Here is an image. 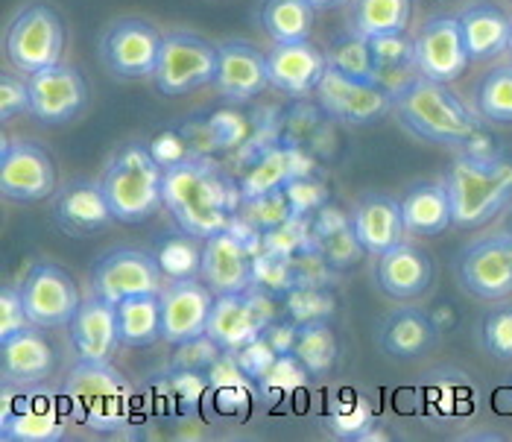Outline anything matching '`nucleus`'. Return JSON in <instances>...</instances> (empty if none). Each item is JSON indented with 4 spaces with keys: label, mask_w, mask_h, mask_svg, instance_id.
<instances>
[{
    "label": "nucleus",
    "mask_w": 512,
    "mask_h": 442,
    "mask_svg": "<svg viewBox=\"0 0 512 442\" xmlns=\"http://www.w3.org/2000/svg\"><path fill=\"white\" fill-rule=\"evenodd\" d=\"M322 109L343 123L366 126V123L384 121L393 112V94L381 88L378 82L349 77L328 65L325 77L316 85Z\"/></svg>",
    "instance_id": "nucleus-10"
},
{
    "label": "nucleus",
    "mask_w": 512,
    "mask_h": 442,
    "mask_svg": "<svg viewBox=\"0 0 512 442\" xmlns=\"http://www.w3.org/2000/svg\"><path fill=\"white\" fill-rule=\"evenodd\" d=\"M30 112V82L27 74H18L15 68L0 77V118L9 123L18 115Z\"/></svg>",
    "instance_id": "nucleus-39"
},
{
    "label": "nucleus",
    "mask_w": 512,
    "mask_h": 442,
    "mask_svg": "<svg viewBox=\"0 0 512 442\" xmlns=\"http://www.w3.org/2000/svg\"><path fill=\"white\" fill-rule=\"evenodd\" d=\"M132 390L126 378L109 363L79 361L65 381V402L74 419L94 431H118L129 416Z\"/></svg>",
    "instance_id": "nucleus-5"
},
{
    "label": "nucleus",
    "mask_w": 512,
    "mask_h": 442,
    "mask_svg": "<svg viewBox=\"0 0 512 442\" xmlns=\"http://www.w3.org/2000/svg\"><path fill=\"white\" fill-rule=\"evenodd\" d=\"M369 53H372V82H378L390 94L401 91L413 77H419L416 47L407 33L369 39Z\"/></svg>",
    "instance_id": "nucleus-28"
},
{
    "label": "nucleus",
    "mask_w": 512,
    "mask_h": 442,
    "mask_svg": "<svg viewBox=\"0 0 512 442\" xmlns=\"http://www.w3.org/2000/svg\"><path fill=\"white\" fill-rule=\"evenodd\" d=\"M30 82V115L44 126H62L82 115L88 106V82L71 65H50L27 77Z\"/></svg>",
    "instance_id": "nucleus-15"
},
{
    "label": "nucleus",
    "mask_w": 512,
    "mask_h": 442,
    "mask_svg": "<svg viewBox=\"0 0 512 442\" xmlns=\"http://www.w3.org/2000/svg\"><path fill=\"white\" fill-rule=\"evenodd\" d=\"M161 299V340L170 346H188L208 331L214 308V290L197 279H170Z\"/></svg>",
    "instance_id": "nucleus-12"
},
{
    "label": "nucleus",
    "mask_w": 512,
    "mask_h": 442,
    "mask_svg": "<svg viewBox=\"0 0 512 442\" xmlns=\"http://www.w3.org/2000/svg\"><path fill=\"white\" fill-rule=\"evenodd\" d=\"M65 434V425L59 416L50 410L36 407H21V410H6L0 416V437L6 442H50Z\"/></svg>",
    "instance_id": "nucleus-34"
},
{
    "label": "nucleus",
    "mask_w": 512,
    "mask_h": 442,
    "mask_svg": "<svg viewBox=\"0 0 512 442\" xmlns=\"http://www.w3.org/2000/svg\"><path fill=\"white\" fill-rule=\"evenodd\" d=\"M199 279L214 290V296L249 290L255 284V258H252L249 243L235 235L232 229H223V232L205 238Z\"/></svg>",
    "instance_id": "nucleus-18"
},
{
    "label": "nucleus",
    "mask_w": 512,
    "mask_h": 442,
    "mask_svg": "<svg viewBox=\"0 0 512 442\" xmlns=\"http://www.w3.org/2000/svg\"><path fill=\"white\" fill-rule=\"evenodd\" d=\"M273 325V308L258 290H237L214 296L205 337L226 355H237L252 346Z\"/></svg>",
    "instance_id": "nucleus-8"
},
{
    "label": "nucleus",
    "mask_w": 512,
    "mask_h": 442,
    "mask_svg": "<svg viewBox=\"0 0 512 442\" xmlns=\"http://www.w3.org/2000/svg\"><path fill=\"white\" fill-rule=\"evenodd\" d=\"M349 229L363 252H387L393 243L404 241L407 232L401 217V200H393L387 194H366L349 214Z\"/></svg>",
    "instance_id": "nucleus-24"
},
{
    "label": "nucleus",
    "mask_w": 512,
    "mask_h": 442,
    "mask_svg": "<svg viewBox=\"0 0 512 442\" xmlns=\"http://www.w3.org/2000/svg\"><path fill=\"white\" fill-rule=\"evenodd\" d=\"M416 47V68L422 77L436 82L460 80L469 68V53L463 44L460 18L439 15L431 18L413 39Z\"/></svg>",
    "instance_id": "nucleus-17"
},
{
    "label": "nucleus",
    "mask_w": 512,
    "mask_h": 442,
    "mask_svg": "<svg viewBox=\"0 0 512 442\" xmlns=\"http://www.w3.org/2000/svg\"><path fill=\"white\" fill-rule=\"evenodd\" d=\"M460 282L486 302L512 296V235H492L472 243L460 258Z\"/></svg>",
    "instance_id": "nucleus-16"
},
{
    "label": "nucleus",
    "mask_w": 512,
    "mask_h": 442,
    "mask_svg": "<svg viewBox=\"0 0 512 442\" xmlns=\"http://www.w3.org/2000/svg\"><path fill=\"white\" fill-rule=\"evenodd\" d=\"M410 15V0H352V30L366 39L407 33Z\"/></svg>",
    "instance_id": "nucleus-32"
},
{
    "label": "nucleus",
    "mask_w": 512,
    "mask_h": 442,
    "mask_svg": "<svg viewBox=\"0 0 512 442\" xmlns=\"http://www.w3.org/2000/svg\"><path fill=\"white\" fill-rule=\"evenodd\" d=\"M328 53V65L360 80H372V53H369V39L355 33L349 27V33L337 36L334 44L325 50Z\"/></svg>",
    "instance_id": "nucleus-37"
},
{
    "label": "nucleus",
    "mask_w": 512,
    "mask_h": 442,
    "mask_svg": "<svg viewBox=\"0 0 512 442\" xmlns=\"http://www.w3.org/2000/svg\"><path fill=\"white\" fill-rule=\"evenodd\" d=\"M21 296L27 305V317L39 328H65L71 325L79 308L77 282L56 264L36 261L21 279Z\"/></svg>",
    "instance_id": "nucleus-11"
},
{
    "label": "nucleus",
    "mask_w": 512,
    "mask_h": 442,
    "mask_svg": "<svg viewBox=\"0 0 512 442\" xmlns=\"http://www.w3.org/2000/svg\"><path fill=\"white\" fill-rule=\"evenodd\" d=\"M0 363H3V381L6 384H41L53 372V346L41 334L39 325H27L12 337L0 340Z\"/></svg>",
    "instance_id": "nucleus-25"
},
{
    "label": "nucleus",
    "mask_w": 512,
    "mask_h": 442,
    "mask_svg": "<svg viewBox=\"0 0 512 442\" xmlns=\"http://www.w3.org/2000/svg\"><path fill=\"white\" fill-rule=\"evenodd\" d=\"M507 50H510V56H512V30H510V47H507Z\"/></svg>",
    "instance_id": "nucleus-42"
},
{
    "label": "nucleus",
    "mask_w": 512,
    "mask_h": 442,
    "mask_svg": "<svg viewBox=\"0 0 512 442\" xmlns=\"http://www.w3.org/2000/svg\"><path fill=\"white\" fill-rule=\"evenodd\" d=\"M65 44H68V27L62 15L47 3H30L12 18L3 39V53L18 74L30 77L50 65H59Z\"/></svg>",
    "instance_id": "nucleus-6"
},
{
    "label": "nucleus",
    "mask_w": 512,
    "mask_h": 442,
    "mask_svg": "<svg viewBox=\"0 0 512 442\" xmlns=\"http://www.w3.org/2000/svg\"><path fill=\"white\" fill-rule=\"evenodd\" d=\"M53 217H56L62 232L82 238V235L106 229L115 220V211H112V202L103 191V182L77 179V182H68L56 194Z\"/></svg>",
    "instance_id": "nucleus-22"
},
{
    "label": "nucleus",
    "mask_w": 512,
    "mask_h": 442,
    "mask_svg": "<svg viewBox=\"0 0 512 442\" xmlns=\"http://www.w3.org/2000/svg\"><path fill=\"white\" fill-rule=\"evenodd\" d=\"M480 340L495 361H512V305H498L486 311L480 325Z\"/></svg>",
    "instance_id": "nucleus-38"
},
{
    "label": "nucleus",
    "mask_w": 512,
    "mask_h": 442,
    "mask_svg": "<svg viewBox=\"0 0 512 442\" xmlns=\"http://www.w3.org/2000/svg\"><path fill=\"white\" fill-rule=\"evenodd\" d=\"M270 85L287 94H308L316 91L319 80L328 71V53L314 41H281L267 50Z\"/></svg>",
    "instance_id": "nucleus-23"
},
{
    "label": "nucleus",
    "mask_w": 512,
    "mask_h": 442,
    "mask_svg": "<svg viewBox=\"0 0 512 442\" xmlns=\"http://www.w3.org/2000/svg\"><path fill=\"white\" fill-rule=\"evenodd\" d=\"M474 103L483 121L512 123V65H501L477 82Z\"/></svg>",
    "instance_id": "nucleus-35"
},
{
    "label": "nucleus",
    "mask_w": 512,
    "mask_h": 442,
    "mask_svg": "<svg viewBox=\"0 0 512 442\" xmlns=\"http://www.w3.org/2000/svg\"><path fill=\"white\" fill-rule=\"evenodd\" d=\"M445 188L460 229L486 226L512 205V156L466 153L448 167Z\"/></svg>",
    "instance_id": "nucleus-3"
},
{
    "label": "nucleus",
    "mask_w": 512,
    "mask_h": 442,
    "mask_svg": "<svg viewBox=\"0 0 512 442\" xmlns=\"http://www.w3.org/2000/svg\"><path fill=\"white\" fill-rule=\"evenodd\" d=\"M68 328H71V346L79 361L109 363L120 346L118 311L112 302H106L97 293L79 302L77 314Z\"/></svg>",
    "instance_id": "nucleus-21"
},
{
    "label": "nucleus",
    "mask_w": 512,
    "mask_h": 442,
    "mask_svg": "<svg viewBox=\"0 0 512 442\" xmlns=\"http://www.w3.org/2000/svg\"><path fill=\"white\" fill-rule=\"evenodd\" d=\"M100 182L118 223H144L164 205V164L141 144L120 147Z\"/></svg>",
    "instance_id": "nucleus-4"
},
{
    "label": "nucleus",
    "mask_w": 512,
    "mask_h": 442,
    "mask_svg": "<svg viewBox=\"0 0 512 442\" xmlns=\"http://www.w3.org/2000/svg\"><path fill=\"white\" fill-rule=\"evenodd\" d=\"M217 44L194 33H170L161 41L153 82L164 97H182L197 88L214 85Z\"/></svg>",
    "instance_id": "nucleus-7"
},
{
    "label": "nucleus",
    "mask_w": 512,
    "mask_h": 442,
    "mask_svg": "<svg viewBox=\"0 0 512 442\" xmlns=\"http://www.w3.org/2000/svg\"><path fill=\"white\" fill-rule=\"evenodd\" d=\"M381 349L390 355V358H416L422 355L431 343H434V325L431 320L416 311V308H401V311H393L384 325H381Z\"/></svg>",
    "instance_id": "nucleus-29"
},
{
    "label": "nucleus",
    "mask_w": 512,
    "mask_h": 442,
    "mask_svg": "<svg viewBox=\"0 0 512 442\" xmlns=\"http://www.w3.org/2000/svg\"><path fill=\"white\" fill-rule=\"evenodd\" d=\"M118 311L120 346L126 349H144L161 340V299L158 293L132 296L115 305Z\"/></svg>",
    "instance_id": "nucleus-30"
},
{
    "label": "nucleus",
    "mask_w": 512,
    "mask_h": 442,
    "mask_svg": "<svg viewBox=\"0 0 512 442\" xmlns=\"http://www.w3.org/2000/svg\"><path fill=\"white\" fill-rule=\"evenodd\" d=\"M290 352L308 369V375L322 378L331 372V366L337 361V337H334L328 322L308 320L293 328V349Z\"/></svg>",
    "instance_id": "nucleus-33"
},
{
    "label": "nucleus",
    "mask_w": 512,
    "mask_h": 442,
    "mask_svg": "<svg viewBox=\"0 0 512 442\" xmlns=\"http://www.w3.org/2000/svg\"><path fill=\"white\" fill-rule=\"evenodd\" d=\"M393 115L419 141L486 153L489 135L480 118L448 88V82L413 77L393 94Z\"/></svg>",
    "instance_id": "nucleus-1"
},
{
    "label": "nucleus",
    "mask_w": 512,
    "mask_h": 442,
    "mask_svg": "<svg viewBox=\"0 0 512 442\" xmlns=\"http://www.w3.org/2000/svg\"><path fill=\"white\" fill-rule=\"evenodd\" d=\"M214 85L223 100L246 103L258 97L270 85L267 53L243 39H229L217 44V77Z\"/></svg>",
    "instance_id": "nucleus-19"
},
{
    "label": "nucleus",
    "mask_w": 512,
    "mask_h": 442,
    "mask_svg": "<svg viewBox=\"0 0 512 442\" xmlns=\"http://www.w3.org/2000/svg\"><path fill=\"white\" fill-rule=\"evenodd\" d=\"M164 279L156 255L141 249H112L94 267V293L118 305L132 296L161 293Z\"/></svg>",
    "instance_id": "nucleus-13"
},
{
    "label": "nucleus",
    "mask_w": 512,
    "mask_h": 442,
    "mask_svg": "<svg viewBox=\"0 0 512 442\" xmlns=\"http://www.w3.org/2000/svg\"><path fill=\"white\" fill-rule=\"evenodd\" d=\"M0 191L9 202H41L56 191V161L33 141H9L0 153Z\"/></svg>",
    "instance_id": "nucleus-14"
},
{
    "label": "nucleus",
    "mask_w": 512,
    "mask_h": 442,
    "mask_svg": "<svg viewBox=\"0 0 512 442\" xmlns=\"http://www.w3.org/2000/svg\"><path fill=\"white\" fill-rule=\"evenodd\" d=\"M460 30H463V44H466L469 59L489 62L510 47L512 18L501 6L477 3L460 15Z\"/></svg>",
    "instance_id": "nucleus-26"
},
{
    "label": "nucleus",
    "mask_w": 512,
    "mask_h": 442,
    "mask_svg": "<svg viewBox=\"0 0 512 442\" xmlns=\"http://www.w3.org/2000/svg\"><path fill=\"white\" fill-rule=\"evenodd\" d=\"M161 36L144 18H120L100 39V62L118 80H147L156 74Z\"/></svg>",
    "instance_id": "nucleus-9"
},
{
    "label": "nucleus",
    "mask_w": 512,
    "mask_h": 442,
    "mask_svg": "<svg viewBox=\"0 0 512 442\" xmlns=\"http://www.w3.org/2000/svg\"><path fill=\"white\" fill-rule=\"evenodd\" d=\"M401 217L407 235L416 238H434L454 226L451 217V197L445 182H419L401 197Z\"/></svg>",
    "instance_id": "nucleus-27"
},
{
    "label": "nucleus",
    "mask_w": 512,
    "mask_h": 442,
    "mask_svg": "<svg viewBox=\"0 0 512 442\" xmlns=\"http://www.w3.org/2000/svg\"><path fill=\"white\" fill-rule=\"evenodd\" d=\"M314 3V9L319 12H331V9H340V6H346V3H352V0H311Z\"/></svg>",
    "instance_id": "nucleus-41"
},
{
    "label": "nucleus",
    "mask_w": 512,
    "mask_h": 442,
    "mask_svg": "<svg viewBox=\"0 0 512 442\" xmlns=\"http://www.w3.org/2000/svg\"><path fill=\"white\" fill-rule=\"evenodd\" d=\"M164 208L182 232L211 238L229 229L237 208L235 185L208 161L185 159L164 167Z\"/></svg>",
    "instance_id": "nucleus-2"
},
{
    "label": "nucleus",
    "mask_w": 512,
    "mask_h": 442,
    "mask_svg": "<svg viewBox=\"0 0 512 442\" xmlns=\"http://www.w3.org/2000/svg\"><path fill=\"white\" fill-rule=\"evenodd\" d=\"M161 273L167 279H197L202 267V243H197V235H167L158 243L156 252Z\"/></svg>",
    "instance_id": "nucleus-36"
},
{
    "label": "nucleus",
    "mask_w": 512,
    "mask_h": 442,
    "mask_svg": "<svg viewBox=\"0 0 512 442\" xmlns=\"http://www.w3.org/2000/svg\"><path fill=\"white\" fill-rule=\"evenodd\" d=\"M375 279L390 299H419L428 293L434 279L431 255L410 241L393 243L387 252L378 255Z\"/></svg>",
    "instance_id": "nucleus-20"
},
{
    "label": "nucleus",
    "mask_w": 512,
    "mask_h": 442,
    "mask_svg": "<svg viewBox=\"0 0 512 442\" xmlns=\"http://www.w3.org/2000/svg\"><path fill=\"white\" fill-rule=\"evenodd\" d=\"M27 325H33V322L27 317L21 284H3V290H0V340L18 334Z\"/></svg>",
    "instance_id": "nucleus-40"
},
{
    "label": "nucleus",
    "mask_w": 512,
    "mask_h": 442,
    "mask_svg": "<svg viewBox=\"0 0 512 442\" xmlns=\"http://www.w3.org/2000/svg\"><path fill=\"white\" fill-rule=\"evenodd\" d=\"M314 21L316 9L311 0H264L261 3V27L273 44L311 39Z\"/></svg>",
    "instance_id": "nucleus-31"
}]
</instances>
